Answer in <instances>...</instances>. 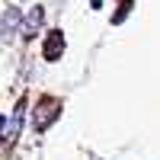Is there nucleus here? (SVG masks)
<instances>
[{
	"label": "nucleus",
	"instance_id": "nucleus-6",
	"mask_svg": "<svg viewBox=\"0 0 160 160\" xmlns=\"http://www.w3.org/2000/svg\"><path fill=\"white\" fill-rule=\"evenodd\" d=\"M128 10H131V0H122V7H118V13L112 16V22H122V19L128 16Z\"/></svg>",
	"mask_w": 160,
	"mask_h": 160
},
{
	"label": "nucleus",
	"instance_id": "nucleus-7",
	"mask_svg": "<svg viewBox=\"0 0 160 160\" xmlns=\"http://www.w3.org/2000/svg\"><path fill=\"white\" fill-rule=\"evenodd\" d=\"M99 3H102V0H90V7H93V10H99Z\"/></svg>",
	"mask_w": 160,
	"mask_h": 160
},
{
	"label": "nucleus",
	"instance_id": "nucleus-4",
	"mask_svg": "<svg viewBox=\"0 0 160 160\" xmlns=\"http://www.w3.org/2000/svg\"><path fill=\"white\" fill-rule=\"evenodd\" d=\"M61 55H64V35H61V29H51V32L45 35L42 58H45V61H58Z\"/></svg>",
	"mask_w": 160,
	"mask_h": 160
},
{
	"label": "nucleus",
	"instance_id": "nucleus-2",
	"mask_svg": "<svg viewBox=\"0 0 160 160\" xmlns=\"http://www.w3.org/2000/svg\"><path fill=\"white\" fill-rule=\"evenodd\" d=\"M13 32H22V13H19V7H7L3 13H0V35L13 38Z\"/></svg>",
	"mask_w": 160,
	"mask_h": 160
},
{
	"label": "nucleus",
	"instance_id": "nucleus-1",
	"mask_svg": "<svg viewBox=\"0 0 160 160\" xmlns=\"http://www.w3.org/2000/svg\"><path fill=\"white\" fill-rule=\"evenodd\" d=\"M58 115H61V102L48 96V99H42V102L35 106V115H32V128H35V131H45V128H48L51 122H55Z\"/></svg>",
	"mask_w": 160,
	"mask_h": 160
},
{
	"label": "nucleus",
	"instance_id": "nucleus-3",
	"mask_svg": "<svg viewBox=\"0 0 160 160\" xmlns=\"http://www.w3.org/2000/svg\"><path fill=\"white\" fill-rule=\"evenodd\" d=\"M22 118H26V96L16 99V106H13V112H10V118H7V141H10V144L19 138V131H22Z\"/></svg>",
	"mask_w": 160,
	"mask_h": 160
},
{
	"label": "nucleus",
	"instance_id": "nucleus-5",
	"mask_svg": "<svg viewBox=\"0 0 160 160\" xmlns=\"http://www.w3.org/2000/svg\"><path fill=\"white\" fill-rule=\"evenodd\" d=\"M42 19H45V10L42 7H32L29 13H26V19H22V38H32L35 32H38V26H42Z\"/></svg>",
	"mask_w": 160,
	"mask_h": 160
}]
</instances>
